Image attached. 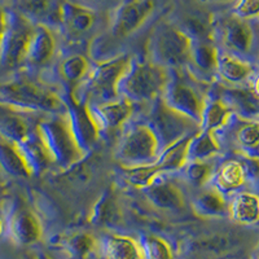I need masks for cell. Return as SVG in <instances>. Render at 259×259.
Segmentation results:
<instances>
[{
    "label": "cell",
    "mask_w": 259,
    "mask_h": 259,
    "mask_svg": "<svg viewBox=\"0 0 259 259\" xmlns=\"http://www.w3.org/2000/svg\"><path fill=\"white\" fill-rule=\"evenodd\" d=\"M241 241V236L233 231H222L194 240L191 244V250L200 254H222L235 249Z\"/></svg>",
    "instance_id": "cell-26"
},
{
    "label": "cell",
    "mask_w": 259,
    "mask_h": 259,
    "mask_svg": "<svg viewBox=\"0 0 259 259\" xmlns=\"http://www.w3.org/2000/svg\"><path fill=\"white\" fill-rule=\"evenodd\" d=\"M0 194H2V186H0Z\"/></svg>",
    "instance_id": "cell-43"
},
{
    "label": "cell",
    "mask_w": 259,
    "mask_h": 259,
    "mask_svg": "<svg viewBox=\"0 0 259 259\" xmlns=\"http://www.w3.org/2000/svg\"><path fill=\"white\" fill-rule=\"evenodd\" d=\"M255 73L254 66L241 57L218 48L217 75L230 85H242Z\"/></svg>",
    "instance_id": "cell-20"
},
{
    "label": "cell",
    "mask_w": 259,
    "mask_h": 259,
    "mask_svg": "<svg viewBox=\"0 0 259 259\" xmlns=\"http://www.w3.org/2000/svg\"><path fill=\"white\" fill-rule=\"evenodd\" d=\"M104 253L108 259H140L138 245L128 237L109 236L104 241Z\"/></svg>",
    "instance_id": "cell-34"
},
{
    "label": "cell",
    "mask_w": 259,
    "mask_h": 259,
    "mask_svg": "<svg viewBox=\"0 0 259 259\" xmlns=\"http://www.w3.org/2000/svg\"><path fill=\"white\" fill-rule=\"evenodd\" d=\"M145 123L156 135L161 152L183 138L194 135L201 130L200 124L168 108L162 97L150 103Z\"/></svg>",
    "instance_id": "cell-8"
},
{
    "label": "cell",
    "mask_w": 259,
    "mask_h": 259,
    "mask_svg": "<svg viewBox=\"0 0 259 259\" xmlns=\"http://www.w3.org/2000/svg\"><path fill=\"white\" fill-rule=\"evenodd\" d=\"M250 79H251L250 90L253 91V94L259 99V71L258 73H254L253 77H251Z\"/></svg>",
    "instance_id": "cell-39"
},
{
    "label": "cell",
    "mask_w": 259,
    "mask_h": 259,
    "mask_svg": "<svg viewBox=\"0 0 259 259\" xmlns=\"http://www.w3.org/2000/svg\"><path fill=\"white\" fill-rule=\"evenodd\" d=\"M90 219L91 223L100 227H113L121 223L122 209L114 189L108 188L103 192L92 207Z\"/></svg>",
    "instance_id": "cell-25"
},
{
    "label": "cell",
    "mask_w": 259,
    "mask_h": 259,
    "mask_svg": "<svg viewBox=\"0 0 259 259\" xmlns=\"http://www.w3.org/2000/svg\"><path fill=\"white\" fill-rule=\"evenodd\" d=\"M32 113L21 112L0 104V136L9 142L18 143L32 130L36 128L38 122L31 121Z\"/></svg>",
    "instance_id": "cell-21"
},
{
    "label": "cell",
    "mask_w": 259,
    "mask_h": 259,
    "mask_svg": "<svg viewBox=\"0 0 259 259\" xmlns=\"http://www.w3.org/2000/svg\"><path fill=\"white\" fill-rule=\"evenodd\" d=\"M231 117L232 110L221 97H211L207 95L201 115V130L217 134L226 127Z\"/></svg>",
    "instance_id": "cell-29"
},
{
    "label": "cell",
    "mask_w": 259,
    "mask_h": 259,
    "mask_svg": "<svg viewBox=\"0 0 259 259\" xmlns=\"http://www.w3.org/2000/svg\"><path fill=\"white\" fill-rule=\"evenodd\" d=\"M87 2H96V3H108V2H112V0H87Z\"/></svg>",
    "instance_id": "cell-42"
},
{
    "label": "cell",
    "mask_w": 259,
    "mask_h": 259,
    "mask_svg": "<svg viewBox=\"0 0 259 259\" xmlns=\"http://www.w3.org/2000/svg\"><path fill=\"white\" fill-rule=\"evenodd\" d=\"M232 130V140L236 147L244 152H254L259 149V118H239V122L233 124Z\"/></svg>",
    "instance_id": "cell-33"
},
{
    "label": "cell",
    "mask_w": 259,
    "mask_h": 259,
    "mask_svg": "<svg viewBox=\"0 0 259 259\" xmlns=\"http://www.w3.org/2000/svg\"><path fill=\"white\" fill-rule=\"evenodd\" d=\"M203 3H231V2H236V0H201Z\"/></svg>",
    "instance_id": "cell-41"
},
{
    "label": "cell",
    "mask_w": 259,
    "mask_h": 259,
    "mask_svg": "<svg viewBox=\"0 0 259 259\" xmlns=\"http://www.w3.org/2000/svg\"><path fill=\"white\" fill-rule=\"evenodd\" d=\"M40 259H47V258H46V256H41V258Z\"/></svg>",
    "instance_id": "cell-44"
},
{
    "label": "cell",
    "mask_w": 259,
    "mask_h": 259,
    "mask_svg": "<svg viewBox=\"0 0 259 259\" xmlns=\"http://www.w3.org/2000/svg\"><path fill=\"white\" fill-rule=\"evenodd\" d=\"M66 0H17L16 8L20 15L34 25L60 27L61 9Z\"/></svg>",
    "instance_id": "cell-16"
},
{
    "label": "cell",
    "mask_w": 259,
    "mask_h": 259,
    "mask_svg": "<svg viewBox=\"0 0 259 259\" xmlns=\"http://www.w3.org/2000/svg\"><path fill=\"white\" fill-rule=\"evenodd\" d=\"M171 69L152 61L133 60L118 83V94L135 104L152 103L162 96L170 80Z\"/></svg>",
    "instance_id": "cell-4"
},
{
    "label": "cell",
    "mask_w": 259,
    "mask_h": 259,
    "mask_svg": "<svg viewBox=\"0 0 259 259\" xmlns=\"http://www.w3.org/2000/svg\"><path fill=\"white\" fill-rule=\"evenodd\" d=\"M194 212L203 218H217L228 214V201L224 193L211 187L194 197L192 202Z\"/></svg>",
    "instance_id": "cell-30"
},
{
    "label": "cell",
    "mask_w": 259,
    "mask_h": 259,
    "mask_svg": "<svg viewBox=\"0 0 259 259\" xmlns=\"http://www.w3.org/2000/svg\"><path fill=\"white\" fill-rule=\"evenodd\" d=\"M191 45L192 38L180 26L159 24L148 40L149 61L167 69L186 68Z\"/></svg>",
    "instance_id": "cell-5"
},
{
    "label": "cell",
    "mask_w": 259,
    "mask_h": 259,
    "mask_svg": "<svg viewBox=\"0 0 259 259\" xmlns=\"http://www.w3.org/2000/svg\"><path fill=\"white\" fill-rule=\"evenodd\" d=\"M215 31L218 32L222 46L227 52L241 59H245L253 52L255 34L247 20H242L232 15V17L222 21L217 27L214 26Z\"/></svg>",
    "instance_id": "cell-12"
},
{
    "label": "cell",
    "mask_w": 259,
    "mask_h": 259,
    "mask_svg": "<svg viewBox=\"0 0 259 259\" xmlns=\"http://www.w3.org/2000/svg\"><path fill=\"white\" fill-rule=\"evenodd\" d=\"M159 154L158 140L145 122L127 126L115 149V159L121 167L152 165L158 159Z\"/></svg>",
    "instance_id": "cell-7"
},
{
    "label": "cell",
    "mask_w": 259,
    "mask_h": 259,
    "mask_svg": "<svg viewBox=\"0 0 259 259\" xmlns=\"http://www.w3.org/2000/svg\"><path fill=\"white\" fill-rule=\"evenodd\" d=\"M101 133L122 128L134 114V104L119 96L114 100L87 104Z\"/></svg>",
    "instance_id": "cell-14"
},
{
    "label": "cell",
    "mask_w": 259,
    "mask_h": 259,
    "mask_svg": "<svg viewBox=\"0 0 259 259\" xmlns=\"http://www.w3.org/2000/svg\"><path fill=\"white\" fill-rule=\"evenodd\" d=\"M156 8V0H122L110 24L115 39H124L138 31Z\"/></svg>",
    "instance_id": "cell-10"
},
{
    "label": "cell",
    "mask_w": 259,
    "mask_h": 259,
    "mask_svg": "<svg viewBox=\"0 0 259 259\" xmlns=\"http://www.w3.org/2000/svg\"><path fill=\"white\" fill-rule=\"evenodd\" d=\"M133 61L128 55H118L100 60L94 65L85 79L69 97L85 104L103 103L119 97L118 83Z\"/></svg>",
    "instance_id": "cell-2"
},
{
    "label": "cell",
    "mask_w": 259,
    "mask_h": 259,
    "mask_svg": "<svg viewBox=\"0 0 259 259\" xmlns=\"http://www.w3.org/2000/svg\"><path fill=\"white\" fill-rule=\"evenodd\" d=\"M219 97L239 118L244 119L259 118V99L250 89H245L241 85H232L231 89H223V92Z\"/></svg>",
    "instance_id": "cell-23"
},
{
    "label": "cell",
    "mask_w": 259,
    "mask_h": 259,
    "mask_svg": "<svg viewBox=\"0 0 259 259\" xmlns=\"http://www.w3.org/2000/svg\"><path fill=\"white\" fill-rule=\"evenodd\" d=\"M211 179L214 180L212 187L226 194L233 193L239 188H241L247 180V175L244 165H242V161L230 159L219 166Z\"/></svg>",
    "instance_id": "cell-27"
},
{
    "label": "cell",
    "mask_w": 259,
    "mask_h": 259,
    "mask_svg": "<svg viewBox=\"0 0 259 259\" xmlns=\"http://www.w3.org/2000/svg\"><path fill=\"white\" fill-rule=\"evenodd\" d=\"M6 25H7V13L0 9V43L3 39L4 31H6Z\"/></svg>",
    "instance_id": "cell-40"
},
{
    "label": "cell",
    "mask_w": 259,
    "mask_h": 259,
    "mask_svg": "<svg viewBox=\"0 0 259 259\" xmlns=\"http://www.w3.org/2000/svg\"><path fill=\"white\" fill-rule=\"evenodd\" d=\"M217 57L218 47L212 39H192L186 68L196 79H210L217 75Z\"/></svg>",
    "instance_id": "cell-15"
},
{
    "label": "cell",
    "mask_w": 259,
    "mask_h": 259,
    "mask_svg": "<svg viewBox=\"0 0 259 259\" xmlns=\"http://www.w3.org/2000/svg\"><path fill=\"white\" fill-rule=\"evenodd\" d=\"M222 147L217 134L200 130L198 133L192 135L187 149V158L188 161H209L212 157L221 152Z\"/></svg>",
    "instance_id": "cell-31"
},
{
    "label": "cell",
    "mask_w": 259,
    "mask_h": 259,
    "mask_svg": "<svg viewBox=\"0 0 259 259\" xmlns=\"http://www.w3.org/2000/svg\"><path fill=\"white\" fill-rule=\"evenodd\" d=\"M56 48L57 40L53 29L45 25H35L24 62L31 68H43L52 61Z\"/></svg>",
    "instance_id": "cell-17"
},
{
    "label": "cell",
    "mask_w": 259,
    "mask_h": 259,
    "mask_svg": "<svg viewBox=\"0 0 259 259\" xmlns=\"http://www.w3.org/2000/svg\"><path fill=\"white\" fill-rule=\"evenodd\" d=\"M162 100L168 108L189 118L201 127V115L207 94L198 85V79L187 68L171 69L170 80L162 94Z\"/></svg>",
    "instance_id": "cell-6"
},
{
    "label": "cell",
    "mask_w": 259,
    "mask_h": 259,
    "mask_svg": "<svg viewBox=\"0 0 259 259\" xmlns=\"http://www.w3.org/2000/svg\"><path fill=\"white\" fill-rule=\"evenodd\" d=\"M0 231H2V223H0Z\"/></svg>",
    "instance_id": "cell-45"
},
{
    "label": "cell",
    "mask_w": 259,
    "mask_h": 259,
    "mask_svg": "<svg viewBox=\"0 0 259 259\" xmlns=\"http://www.w3.org/2000/svg\"><path fill=\"white\" fill-rule=\"evenodd\" d=\"M36 128L52 163L60 170H70L84 159L85 154L74 138L66 112L46 114L39 119Z\"/></svg>",
    "instance_id": "cell-3"
},
{
    "label": "cell",
    "mask_w": 259,
    "mask_h": 259,
    "mask_svg": "<svg viewBox=\"0 0 259 259\" xmlns=\"http://www.w3.org/2000/svg\"><path fill=\"white\" fill-rule=\"evenodd\" d=\"M11 228L15 239L21 244H32L40 236V224L36 215L24 203L16 206L11 221Z\"/></svg>",
    "instance_id": "cell-24"
},
{
    "label": "cell",
    "mask_w": 259,
    "mask_h": 259,
    "mask_svg": "<svg viewBox=\"0 0 259 259\" xmlns=\"http://www.w3.org/2000/svg\"><path fill=\"white\" fill-rule=\"evenodd\" d=\"M142 246L147 259H171V251L166 242L156 236L144 237Z\"/></svg>",
    "instance_id": "cell-36"
},
{
    "label": "cell",
    "mask_w": 259,
    "mask_h": 259,
    "mask_svg": "<svg viewBox=\"0 0 259 259\" xmlns=\"http://www.w3.org/2000/svg\"><path fill=\"white\" fill-rule=\"evenodd\" d=\"M35 25L18 12L7 13V25L0 43V64L16 68L24 64Z\"/></svg>",
    "instance_id": "cell-9"
},
{
    "label": "cell",
    "mask_w": 259,
    "mask_h": 259,
    "mask_svg": "<svg viewBox=\"0 0 259 259\" xmlns=\"http://www.w3.org/2000/svg\"><path fill=\"white\" fill-rule=\"evenodd\" d=\"M96 18V12L90 7L66 0L61 9L60 27H62L68 35L79 38L94 29Z\"/></svg>",
    "instance_id": "cell-18"
},
{
    "label": "cell",
    "mask_w": 259,
    "mask_h": 259,
    "mask_svg": "<svg viewBox=\"0 0 259 259\" xmlns=\"http://www.w3.org/2000/svg\"><path fill=\"white\" fill-rule=\"evenodd\" d=\"M228 214L240 224H254L259 221V194L253 192H236L228 202Z\"/></svg>",
    "instance_id": "cell-28"
},
{
    "label": "cell",
    "mask_w": 259,
    "mask_h": 259,
    "mask_svg": "<svg viewBox=\"0 0 259 259\" xmlns=\"http://www.w3.org/2000/svg\"><path fill=\"white\" fill-rule=\"evenodd\" d=\"M16 145L31 175L46 172L53 165L46 144L39 135L38 128L32 130L21 142L16 143Z\"/></svg>",
    "instance_id": "cell-19"
},
{
    "label": "cell",
    "mask_w": 259,
    "mask_h": 259,
    "mask_svg": "<svg viewBox=\"0 0 259 259\" xmlns=\"http://www.w3.org/2000/svg\"><path fill=\"white\" fill-rule=\"evenodd\" d=\"M183 179L188 184L196 188H201L209 182L214 175V168L209 161H187L186 165L183 166L182 170Z\"/></svg>",
    "instance_id": "cell-35"
},
{
    "label": "cell",
    "mask_w": 259,
    "mask_h": 259,
    "mask_svg": "<svg viewBox=\"0 0 259 259\" xmlns=\"http://www.w3.org/2000/svg\"><path fill=\"white\" fill-rule=\"evenodd\" d=\"M0 104L32 114L64 113L68 109L65 97L30 79H16L0 84Z\"/></svg>",
    "instance_id": "cell-1"
},
{
    "label": "cell",
    "mask_w": 259,
    "mask_h": 259,
    "mask_svg": "<svg viewBox=\"0 0 259 259\" xmlns=\"http://www.w3.org/2000/svg\"><path fill=\"white\" fill-rule=\"evenodd\" d=\"M0 167L11 177H31V172L18 152L16 143L9 142L2 136H0Z\"/></svg>",
    "instance_id": "cell-32"
},
{
    "label": "cell",
    "mask_w": 259,
    "mask_h": 259,
    "mask_svg": "<svg viewBox=\"0 0 259 259\" xmlns=\"http://www.w3.org/2000/svg\"><path fill=\"white\" fill-rule=\"evenodd\" d=\"M140 191L152 206L163 211H182L186 207V196L182 188L166 174L156 177Z\"/></svg>",
    "instance_id": "cell-13"
},
{
    "label": "cell",
    "mask_w": 259,
    "mask_h": 259,
    "mask_svg": "<svg viewBox=\"0 0 259 259\" xmlns=\"http://www.w3.org/2000/svg\"><path fill=\"white\" fill-rule=\"evenodd\" d=\"M68 245L71 249V251H74L77 255L83 256L92 249V246H94V240H92L91 236L85 235V233H78V235L73 236L69 240Z\"/></svg>",
    "instance_id": "cell-38"
},
{
    "label": "cell",
    "mask_w": 259,
    "mask_h": 259,
    "mask_svg": "<svg viewBox=\"0 0 259 259\" xmlns=\"http://www.w3.org/2000/svg\"><path fill=\"white\" fill-rule=\"evenodd\" d=\"M91 68L92 65L87 57L79 53H71L57 62L55 74L60 84L68 91L66 94L70 95L85 79Z\"/></svg>",
    "instance_id": "cell-22"
},
{
    "label": "cell",
    "mask_w": 259,
    "mask_h": 259,
    "mask_svg": "<svg viewBox=\"0 0 259 259\" xmlns=\"http://www.w3.org/2000/svg\"><path fill=\"white\" fill-rule=\"evenodd\" d=\"M232 13L247 21L259 18V0H236Z\"/></svg>",
    "instance_id": "cell-37"
},
{
    "label": "cell",
    "mask_w": 259,
    "mask_h": 259,
    "mask_svg": "<svg viewBox=\"0 0 259 259\" xmlns=\"http://www.w3.org/2000/svg\"><path fill=\"white\" fill-rule=\"evenodd\" d=\"M65 100L68 105L66 114H68L73 135L83 153L87 156L90 152L94 150L100 140L101 131L92 117L91 110L87 104L74 100L69 96L65 97Z\"/></svg>",
    "instance_id": "cell-11"
}]
</instances>
